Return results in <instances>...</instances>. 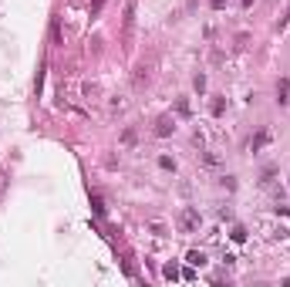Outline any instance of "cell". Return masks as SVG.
Masks as SVG:
<instances>
[{
  "mask_svg": "<svg viewBox=\"0 0 290 287\" xmlns=\"http://www.w3.org/2000/svg\"><path fill=\"white\" fill-rule=\"evenodd\" d=\"M243 7H253V0H243Z\"/></svg>",
  "mask_w": 290,
  "mask_h": 287,
  "instance_id": "obj_13",
  "label": "cell"
},
{
  "mask_svg": "<svg viewBox=\"0 0 290 287\" xmlns=\"http://www.w3.org/2000/svg\"><path fill=\"white\" fill-rule=\"evenodd\" d=\"M233 240L243 243V240H247V227H233Z\"/></svg>",
  "mask_w": 290,
  "mask_h": 287,
  "instance_id": "obj_7",
  "label": "cell"
},
{
  "mask_svg": "<svg viewBox=\"0 0 290 287\" xmlns=\"http://www.w3.org/2000/svg\"><path fill=\"white\" fill-rule=\"evenodd\" d=\"M159 166H162V169H175V159H169V155H159Z\"/></svg>",
  "mask_w": 290,
  "mask_h": 287,
  "instance_id": "obj_8",
  "label": "cell"
},
{
  "mask_svg": "<svg viewBox=\"0 0 290 287\" xmlns=\"http://www.w3.org/2000/svg\"><path fill=\"white\" fill-rule=\"evenodd\" d=\"M175 132V118L172 115H162L159 122H155V135H172Z\"/></svg>",
  "mask_w": 290,
  "mask_h": 287,
  "instance_id": "obj_2",
  "label": "cell"
},
{
  "mask_svg": "<svg viewBox=\"0 0 290 287\" xmlns=\"http://www.w3.org/2000/svg\"><path fill=\"white\" fill-rule=\"evenodd\" d=\"M162 274H166L169 281H175V277H182V274H179V267H175V264H166V267H162Z\"/></svg>",
  "mask_w": 290,
  "mask_h": 287,
  "instance_id": "obj_6",
  "label": "cell"
},
{
  "mask_svg": "<svg viewBox=\"0 0 290 287\" xmlns=\"http://www.w3.org/2000/svg\"><path fill=\"white\" fill-rule=\"evenodd\" d=\"M101 7H105V0H91V10H88V14L98 17V14H101Z\"/></svg>",
  "mask_w": 290,
  "mask_h": 287,
  "instance_id": "obj_9",
  "label": "cell"
},
{
  "mask_svg": "<svg viewBox=\"0 0 290 287\" xmlns=\"http://www.w3.org/2000/svg\"><path fill=\"white\" fill-rule=\"evenodd\" d=\"M91 206H95V213H98V216H105V206H101V199H98V196L91 199Z\"/></svg>",
  "mask_w": 290,
  "mask_h": 287,
  "instance_id": "obj_11",
  "label": "cell"
},
{
  "mask_svg": "<svg viewBox=\"0 0 290 287\" xmlns=\"http://www.w3.org/2000/svg\"><path fill=\"white\" fill-rule=\"evenodd\" d=\"M186 260H189V267H206V253L203 250H189Z\"/></svg>",
  "mask_w": 290,
  "mask_h": 287,
  "instance_id": "obj_4",
  "label": "cell"
},
{
  "mask_svg": "<svg viewBox=\"0 0 290 287\" xmlns=\"http://www.w3.org/2000/svg\"><path fill=\"white\" fill-rule=\"evenodd\" d=\"M277 101H280V105H287V101H290V81H287V78L277 81Z\"/></svg>",
  "mask_w": 290,
  "mask_h": 287,
  "instance_id": "obj_3",
  "label": "cell"
},
{
  "mask_svg": "<svg viewBox=\"0 0 290 287\" xmlns=\"http://www.w3.org/2000/svg\"><path fill=\"white\" fill-rule=\"evenodd\" d=\"M267 142H270V132H256L253 135V142H250V152H260Z\"/></svg>",
  "mask_w": 290,
  "mask_h": 287,
  "instance_id": "obj_5",
  "label": "cell"
},
{
  "mask_svg": "<svg viewBox=\"0 0 290 287\" xmlns=\"http://www.w3.org/2000/svg\"><path fill=\"white\" fill-rule=\"evenodd\" d=\"M179 227H182V233H196V230L203 227V216H199V210L186 206V210L179 213Z\"/></svg>",
  "mask_w": 290,
  "mask_h": 287,
  "instance_id": "obj_1",
  "label": "cell"
},
{
  "mask_svg": "<svg viewBox=\"0 0 290 287\" xmlns=\"http://www.w3.org/2000/svg\"><path fill=\"white\" fill-rule=\"evenodd\" d=\"M223 108H226V101H223V98H216V101H213V115H223Z\"/></svg>",
  "mask_w": 290,
  "mask_h": 287,
  "instance_id": "obj_10",
  "label": "cell"
},
{
  "mask_svg": "<svg viewBox=\"0 0 290 287\" xmlns=\"http://www.w3.org/2000/svg\"><path fill=\"white\" fill-rule=\"evenodd\" d=\"M209 3H213V10H223L226 7V0H209Z\"/></svg>",
  "mask_w": 290,
  "mask_h": 287,
  "instance_id": "obj_12",
  "label": "cell"
}]
</instances>
